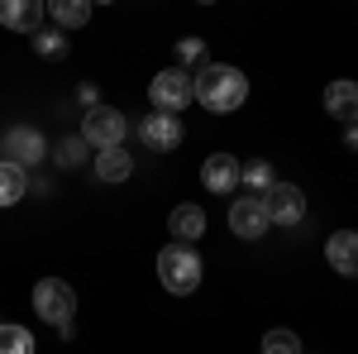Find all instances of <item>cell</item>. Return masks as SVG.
I'll use <instances>...</instances> for the list:
<instances>
[{"label":"cell","mask_w":358,"mask_h":354,"mask_svg":"<svg viewBox=\"0 0 358 354\" xmlns=\"http://www.w3.org/2000/svg\"><path fill=\"white\" fill-rule=\"evenodd\" d=\"M192 96L210 110V115H229V110H239L248 101V77L239 67L206 62V67L196 72V82H192Z\"/></svg>","instance_id":"cell-1"},{"label":"cell","mask_w":358,"mask_h":354,"mask_svg":"<svg viewBox=\"0 0 358 354\" xmlns=\"http://www.w3.org/2000/svg\"><path fill=\"white\" fill-rule=\"evenodd\" d=\"M43 15H48V5L43 0H0V25L10 29V34H38L43 29Z\"/></svg>","instance_id":"cell-10"},{"label":"cell","mask_w":358,"mask_h":354,"mask_svg":"<svg viewBox=\"0 0 358 354\" xmlns=\"http://www.w3.org/2000/svg\"><path fill=\"white\" fill-rule=\"evenodd\" d=\"M124 130H129V125H124V115L115 106H91L86 120H82V139L96 154H101V149H120V144H124Z\"/></svg>","instance_id":"cell-4"},{"label":"cell","mask_w":358,"mask_h":354,"mask_svg":"<svg viewBox=\"0 0 358 354\" xmlns=\"http://www.w3.org/2000/svg\"><path fill=\"white\" fill-rule=\"evenodd\" d=\"M34 311H38V321H48V326L67 340V335H72V321H77V292H72L62 278H38V287H34Z\"/></svg>","instance_id":"cell-3"},{"label":"cell","mask_w":358,"mask_h":354,"mask_svg":"<svg viewBox=\"0 0 358 354\" xmlns=\"http://www.w3.org/2000/svg\"><path fill=\"white\" fill-rule=\"evenodd\" d=\"M344 149L358 154V125H344Z\"/></svg>","instance_id":"cell-24"},{"label":"cell","mask_w":358,"mask_h":354,"mask_svg":"<svg viewBox=\"0 0 358 354\" xmlns=\"http://www.w3.org/2000/svg\"><path fill=\"white\" fill-rule=\"evenodd\" d=\"M268 206H263V196H239V201H229V230L239 235V240H263L268 235Z\"/></svg>","instance_id":"cell-8"},{"label":"cell","mask_w":358,"mask_h":354,"mask_svg":"<svg viewBox=\"0 0 358 354\" xmlns=\"http://www.w3.org/2000/svg\"><path fill=\"white\" fill-rule=\"evenodd\" d=\"M177 62H206V43L201 39H177Z\"/></svg>","instance_id":"cell-23"},{"label":"cell","mask_w":358,"mask_h":354,"mask_svg":"<svg viewBox=\"0 0 358 354\" xmlns=\"http://www.w3.org/2000/svg\"><path fill=\"white\" fill-rule=\"evenodd\" d=\"M158 282L172 297H192L201 287V254L182 240H172L167 249H158Z\"/></svg>","instance_id":"cell-2"},{"label":"cell","mask_w":358,"mask_h":354,"mask_svg":"<svg viewBox=\"0 0 358 354\" xmlns=\"http://www.w3.org/2000/svg\"><path fill=\"white\" fill-rule=\"evenodd\" d=\"M138 139L153 149V154H172L187 130H182V115H172V110H148L143 120H138Z\"/></svg>","instance_id":"cell-6"},{"label":"cell","mask_w":358,"mask_h":354,"mask_svg":"<svg viewBox=\"0 0 358 354\" xmlns=\"http://www.w3.org/2000/svg\"><path fill=\"white\" fill-rule=\"evenodd\" d=\"M167 230H172V240H182V245H196V240L206 235V211H201L196 201H182V206H172V216H167Z\"/></svg>","instance_id":"cell-13"},{"label":"cell","mask_w":358,"mask_h":354,"mask_svg":"<svg viewBox=\"0 0 358 354\" xmlns=\"http://www.w3.org/2000/svg\"><path fill=\"white\" fill-rule=\"evenodd\" d=\"M325 110L339 125H358V82H330L325 86Z\"/></svg>","instance_id":"cell-14"},{"label":"cell","mask_w":358,"mask_h":354,"mask_svg":"<svg viewBox=\"0 0 358 354\" xmlns=\"http://www.w3.org/2000/svg\"><path fill=\"white\" fill-rule=\"evenodd\" d=\"M48 5V15H53V25L57 29H82V25H91V0H43Z\"/></svg>","instance_id":"cell-16"},{"label":"cell","mask_w":358,"mask_h":354,"mask_svg":"<svg viewBox=\"0 0 358 354\" xmlns=\"http://www.w3.org/2000/svg\"><path fill=\"white\" fill-rule=\"evenodd\" d=\"M325 264L339 278H358V230H334L325 240Z\"/></svg>","instance_id":"cell-12"},{"label":"cell","mask_w":358,"mask_h":354,"mask_svg":"<svg viewBox=\"0 0 358 354\" xmlns=\"http://www.w3.org/2000/svg\"><path fill=\"white\" fill-rule=\"evenodd\" d=\"M24 191H29V168L10 163V158H0V206L24 201Z\"/></svg>","instance_id":"cell-17"},{"label":"cell","mask_w":358,"mask_h":354,"mask_svg":"<svg viewBox=\"0 0 358 354\" xmlns=\"http://www.w3.org/2000/svg\"><path fill=\"white\" fill-rule=\"evenodd\" d=\"M239 172H244V163L234 154H210L201 163V182H206V191H215V196H229V191L239 187Z\"/></svg>","instance_id":"cell-11"},{"label":"cell","mask_w":358,"mask_h":354,"mask_svg":"<svg viewBox=\"0 0 358 354\" xmlns=\"http://www.w3.org/2000/svg\"><path fill=\"white\" fill-rule=\"evenodd\" d=\"M0 154L20 168H38L48 158V139L38 135L34 125H15V130H5V139H0Z\"/></svg>","instance_id":"cell-7"},{"label":"cell","mask_w":358,"mask_h":354,"mask_svg":"<svg viewBox=\"0 0 358 354\" xmlns=\"http://www.w3.org/2000/svg\"><path fill=\"white\" fill-rule=\"evenodd\" d=\"M34 53L38 57H62L67 53V29H38V34H34Z\"/></svg>","instance_id":"cell-20"},{"label":"cell","mask_w":358,"mask_h":354,"mask_svg":"<svg viewBox=\"0 0 358 354\" xmlns=\"http://www.w3.org/2000/svg\"><path fill=\"white\" fill-rule=\"evenodd\" d=\"M129 172H134V158H129V149H124V144L96 154V177H101V182H124Z\"/></svg>","instance_id":"cell-15"},{"label":"cell","mask_w":358,"mask_h":354,"mask_svg":"<svg viewBox=\"0 0 358 354\" xmlns=\"http://www.w3.org/2000/svg\"><path fill=\"white\" fill-rule=\"evenodd\" d=\"M91 5H115V0H91Z\"/></svg>","instance_id":"cell-25"},{"label":"cell","mask_w":358,"mask_h":354,"mask_svg":"<svg viewBox=\"0 0 358 354\" xmlns=\"http://www.w3.org/2000/svg\"><path fill=\"white\" fill-rule=\"evenodd\" d=\"M148 101H153V110L182 115V110L192 106V77H187L182 67H163V72L148 82Z\"/></svg>","instance_id":"cell-5"},{"label":"cell","mask_w":358,"mask_h":354,"mask_svg":"<svg viewBox=\"0 0 358 354\" xmlns=\"http://www.w3.org/2000/svg\"><path fill=\"white\" fill-rule=\"evenodd\" d=\"M263 206H268V220L273 225H301L306 220V191L292 187V182H273V191L263 196Z\"/></svg>","instance_id":"cell-9"},{"label":"cell","mask_w":358,"mask_h":354,"mask_svg":"<svg viewBox=\"0 0 358 354\" xmlns=\"http://www.w3.org/2000/svg\"><path fill=\"white\" fill-rule=\"evenodd\" d=\"M239 182H244V187H253V196H268V191H273V163H268V158H253V163H244Z\"/></svg>","instance_id":"cell-18"},{"label":"cell","mask_w":358,"mask_h":354,"mask_svg":"<svg viewBox=\"0 0 358 354\" xmlns=\"http://www.w3.org/2000/svg\"><path fill=\"white\" fill-rule=\"evenodd\" d=\"M86 149H91V144H86L82 135L62 139V144H57V149H53V158H57V168H82V163H86Z\"/></svg>","instance_id":"cell-21"},{"label":"cell","mask_w":358,"mask_h":354,"mask_svg":"<svg viewBox=\"0 0 358 354\" xmlns=\"http://www.w3.org/2000/svg\"><path fill=\"white\" fill-rule=\"evenodd\" d=\"M0 354H34V335L15 321H5L0 326Z\"/></svg>","instance_id":"cell-19"},{"label":"cell","mask_w":358,"mask_h":354,"mask_svg":"<svg viewBox=\"0 0 358 354\" xmlns=\"http://www.w3.org/2000/svg\"><path fill=\"white\" fill-rule=\"evenodd\" d=\"M263 354H301V340H296V330H268L263 335Z\"/></svg>","instance_id":"cell-22"},{"label":"cell","mask_w":358,"mask_h":354,"mask_svg":"<svg viewBox=\"0 0 358 354\" xmlns=\"http://www.w3.org/2000/svg\"><path fill=\"white\" fill-rule=\"evenodd\" d=\"M201 5H215V0H201Z\"/></svg>","instance_id":"cell-26"}]
</instances>
